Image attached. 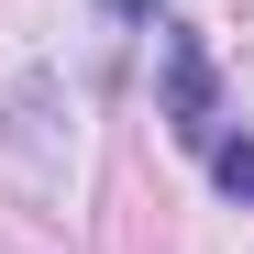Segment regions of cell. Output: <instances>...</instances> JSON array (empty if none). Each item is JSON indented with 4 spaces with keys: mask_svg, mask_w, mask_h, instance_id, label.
Wrapping results in <instances>:
<instances>
[{
    "mask_svg": "<svg viewBox=\"0 0 254 254\" xmlns=\"http://www.w3.org/2000/svg\"><path fill=\"white\" fill-rule=\"evenodd\" d=\"M199 166H210V177H221V188H232V199L254 210V133H243V122H232V133H221V144H210Z\"/></svg>",
    "mask_w": 254,
    "mask_h": 254,
    "instance_id": "cell-2",
    "label": "cell"
},
{
    "mask_svg": "<svg viewBox=\"0 0 254 254\" xmlns=\"http://www.w3.org/2000/svg\"><path fill=\"white\" fill-rule=\"evenodd\" d=\"M155 77H166V133H177L188 155H210L232 133V111H221V77H210V45L177 22V11H155Z\"/></svg>",
    "mask_w": 254,
    "mask_h": 254,
    "instance_id": "cell-1",
    "label": "cell"
}]
</instances>
